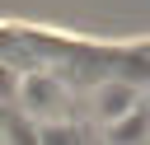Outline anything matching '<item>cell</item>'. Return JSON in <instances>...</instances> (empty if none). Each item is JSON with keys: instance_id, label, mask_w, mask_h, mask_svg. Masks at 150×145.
Listing matches in <instances>:
<instances>
[{"instance_id": "4", "label": "cell", "mask_w": 150, "mask_h": 145, "mask_svg": "<svg viewBox=\"0 0 150 145\" xmlns=\"http://www.w3.org/2000/svg\"><path fill=\"white\" fill-rule=\"evenodd\" d=\"M38 145H89V126H84L80 117L38 122Z\"/></svg>"}, {"instance_id": "1", "label": "cell", "mask_w": 150, "mask_h": 145, "mask_svg": "<svg viewBox=\"0 0 150 145\" xmlns=\"http://www.w3.org/2000/svg\"><path fill=\"white\" fill-rule=\"evenodd\" d=\"M136 108H141V89H136L131 80H122V75H108V80H98V89H94L89 117H94L98 126H112V122L131 117Z\"/></svg>"}, {"instance_id": "2", "label": "cell", "mask_w": 150, "mask_h": 145, "mask_svg": "<svg viewBox=\"0 0 150 145\" xmlns=\"http://www.w3.org/2000/svg\"><path fill=\"white\" fill-rule=\"evenodd\" d=\"M19 108L38 122H56L61 117V89L52 75H19Z\"/></svg>"}, {"instance_id": "3", "label": "cell", "mask_w": 150, "mask_h": 145, "mask_svg": "<svg viewBox=\"0 0 150 145\" xmlns=\"http://www.w3.org/2000/svg\"><path fill=\"white\" fill-rule=\"evenodd\" d=\"M103 140L108 145H150V108H136L131 117L103 126Z\"/></svg>"}]
</instances>
